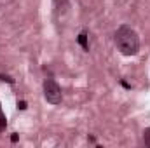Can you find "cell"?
<instances>
[{
	"mask_svg": "<svg viewBox=\"0 0 150 148\" xmlns=\"http://www.w3.org/2000/svg\"><path fill=\"white\" fill-rule=\"evenodd\" d=\"M113 44L122 56H136L140 52V37L129 25H120L113 33Z\"/></svg>",
	"mask_w": 150,
	"mask_h": 148,
	"instance_id": "obj_1",
	"label": "cell"
},
{
	"mask_svg": "<svg viewBox=\"0 0 150 148\" xmlns=\"http://www.w3.org/2000/svg\"><path fill=\"white\" fill-rule=\"evenodd\" d=\"M42 92H44V99H45L47 103L54 105V106H56V105H59V103L63 101V91H61L59 84H58L54 78H51V77L44 78Z\"/></svg>",
	"mask_w": 150,
	"mask_h": 148,
	"instance_id": "obj_2",
	"label": "cell"
},
{
	"mask_svg": "<svg viewBox=\"0 0 150 148\" xmlns=\"http://www.w3.org/2000/svg\"><path fill=\"white\" fill-rule=\"evenodd\" d=\"M52 4H54V16H56V21H63V19L70 14V9H72L70 0H52Z\"/></svg>",
	"mask_w": 150,
	"mask_h": 148,
	"instance_id": "obj_3",
	"label": "cell"
},
{
	"mask_svg": "<svg viewBox=\"0 0 150 148\" xmlns=\"http://www.w3.org/2000/svg\"><path fill=\"white\" fill-rule=\"evenodd\" d=\"M5 129H7V117H5L4 108H2V103H0V134L5 132Z\"/></svg>",
	"mask_w": 150,
	"mask_h": 148,
	"instance_id": "obj_4",
	"label": "cell"
},
{
	"mask_svg": "<svg viewBox=\"0 0 150 148\" xmlns=\"http://www.w3.org/2000/svg\"><path fill=\"white\" fill-rule=\"evenodd\" d=\"M142 143L145 147H150V127L143 129V134H142Z\"/></svg>",
	"mask_w": 150,
	"mask_h": 148,
	"instance_id": "obj_5",
	"label": "cell"
}]
</instances>
